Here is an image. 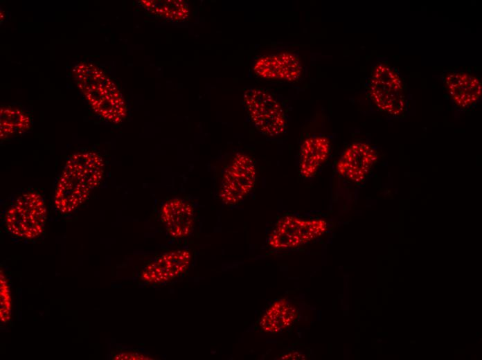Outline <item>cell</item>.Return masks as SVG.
Wrapping results in <instances>:
<instances>
[{
  "mask_svg": "<svg viewBox=\"0 0 482 360\" xmlns=\"http://www.w3.org/2000/svg\"><path fill=\"white\" fill-rule=\"evenodd\" d=\"M105 161L95 152H78L66 161L53 197L55 209L62 215L75 211L101 183Z\"/></svg>",
  "mask_w": 482,
  "mask_h": 360,
  "instance_id": "1",
  "label": "cell"
},
{
  "mask_svg": "<svg viewBox=\"0 0 482 360\" xmlns=\"http://www.w3.org/2000/svg\"><path fill=\"white\" fill-rule=\"evenodd\" d=\"M47 216L44 197L37 192L26 191L17 197L3 214L8 233L19 239L30 240L42 233Z\"/></svg>",
  "mask_w": 482,
  "mask_h": 360,
  "instance_id": "2",
  "label": "cell"
},
{
  "mask_svg": "<svg viewBox=\"0 0 482 360\" xmlns=\"http://www.w3.org/2000/svg\"><path fill=\"white\" fill-rule=\"evenodd\" d=\"M368 90L373 102L380 110L394 116L404 114V86L393 68L384 62L376 64L369 80Z\"/></svg>",
  "mask_w": 482,
  "mask_h": 360,
  "instance_id": "3",
  "label": "cell"
},
{
  "mask_svg": "<svg viewBox=\"0 0 482 360\" xmlns=\"http://www.w3.org/2000/svg\"><path fill=\"white\" fill-rule=\"evenodd\" d=\"M243 100L251 120L261 134L276 137L285 132L287 122L284 110L269 92L249 88L244 92Z\"/></svg>",
  "mask_w": 482,
  "mask_h": 360,
  "instance_id": "4",
  "label": "cell"
},
{
  "mask_svg": "<svg viewBox=\"0 0 482 360\" xmlns=\"http://www.w3.org/2000/svg\"><path fill=\"white\" fill-rule=\"evenodd\" d=\"M327 226V222L322 219H305L286 215L276 223L269 235L268 244L278 250L296 248L322 235Z\"/></svg>",
  "mask_w": 482,
  "mask_h": 360,
  "instance_id": "5",
  "label": "cell"
},
{
  "mask_svg": "<svg viewBox=\"0 0 482 360\" xmlns=\"http://www.w3.org/2000/svg\"><path fill=\"white\" fill-rule=\"evenodd\" d=\"M257 177L253 159L247 154L236 153L226 166L220 184L219 197L226 205H235L253 188Z\"/></svg>",
  "mask_w": 482,
  "mask_h": 360,
  "instance_id": "6",
  "label": "cell"
},
{
  "mask_svg": "<svg viewBox=\"0 0 482 360\" xmlns=\"http://www.w3.org/2000/svg\"><path fill=\"white\" fill-rule=\"evenodd\" d=\"M378 159L376 150L371 145L355 142L343 152L336 164L338 174L352 182L365 180Z\"/></svg>",
  "mask_w": 482,
  "mask_h": 360,
  "instance_id": "7",
  "label": "cell"
},
{
  "mask_svg": "<svg viewBox=\"0 0 482 360\" xmlns=\"http://www.w3.org/2000/svg\"><path fill=\"white\" fill-rule=\"evenodd\" d=\"M191 261L187 250H174L162 254L145 266L141 273L143 281L150 284L166 282L182 274Z\"/></svg>",
  "mask_w": 482,
  "mask_h": 360,
  "instance_id": "8",
  "label": "cell"
},
{
  "mask_svg": "<svg viewBox=\"0 0 482 360\" xmlns=\"http://www.w3.org/2000/svg\"><path fill=\"white\" fill-rule=\"evenodd\" d=\"M441 78L454 103L461 108L470 107L481 96L480 80L463 71L449 70Z\"/></svg>",
  "mask_w": 482,
  "mask_h": 360,
  "instance_id": "9",
  "label": "cell"
},
{
  "mask_svg": "<svg viewBox=\"0 0 482 360\" xmlns=\"http://www.w3.org/2000/svg\"><path fill=\"white\" fill-rule=\"evenodd\" d=\"M160 217L169 235L177 239L188 237L195 224L193 206L181 198L166 201L161 206Z\"/></svg>",
  "mask_w": 482,
  "mask_h": 360,
  "instance_id": "10",
  "label": "cell"
},
{
  "mask_svg": "<svg viewBox=\"0 0 482 360\" xmlns=\"http://www.w3.org/2000/svg\"><path fill=\"white\" fill-rule=\"evenodd\" d=\"M331 150L330 140L324 136H313L301 143L299 172L305 179L314 177L328 159Z\"/></svg>",
  "mask_w": 482,
  "mask_h": 360,
  "instance_id": "11",
  "label": "cell"
},
{
  "mask_svg": "<svg viewBox=\"0 0 482 360\" xmlns=\"http://www.w3.org/2000/svg\"><path fill=\"white\" fill-rule=\"evenodd\" d=\"M297 309L289 300L276 301L265 313L260 325L265 332L277 333L289 327L297 317Z\"/></svg>",
  "mask_w": 482,
  "mask_h": 360,
  "instance_id": "12",
  "label": "cell"
},
{
  "mask_svg": "<svg viewBox=\"0 0 482 360\" xmlns=\"http://www.w3.org/2000/svg\"><path fill=\"white\" fill-rule=\"evenodd\" d=\"M140 4L151 14L172 21L188 18L190 9L184 0H141Z\"/></svg>",
  "mask_w": 482,
  "mask_h": 360,
  "instance_id": "13",
  "label": "cell"
},
{
  "mask_svg": "<svg viewBox=\"0 0 482 360\" xmlns=\"http://www.w3.org/2000/svg\"><path fill=\"white\" fill-rule=\"evenodd\" d=\"M0 138L3 141L15 134H22L30 128V118L24 111L10 106L0 111Z\"/></svg>",
  "mask_w": 482,
  "mask_h": 360,
  "instance_id": "14",
  "label": "cell"
},
{
  "mask_svg": "<svg viewBox=\"0 0 482 360\" xmlns=\"http://www.w3.org/2000/svg\"><path fill=\"white\" fill-rule=\"evenodd\" d=\"M253 71L261 78L281 80L282 68L278 54L260 56L253 63Z\"/></svg>",
  "mask_w": 482,
  "mask_h": 360,
  "instance_id": "15",
  "label": "cell"
},
{
  "mask_svg": "<svg viewBox=\"0 0 482 360\" xmlns=\"http://www.w3.org/2000/svg\"><path fill=\"white\" fill-rule=\"evenodd\" d=\"M282 64V80L294 82L302 73V64L300 57L294 53L282 51L278 53Z\"/></svg>",
  "mask_w": 482,
  "mask_h": 360,
  "instance_id": "16",
  "label": "cell"
},
{
  "mask_svg": "<svg viewBox=\"0 0 482 360\" xmlns=\"http://www.w3.org/2000/svg\"><path fill=\"white\" fill-rule=\"evenodd\" d=\"M11 309V298L9 286L5 276L1 274V320L6 323L9 320Z\"/></svg>",
  "mask_w": 482,
  "mask_h": 360,
  "instance_id": "17",
  "label": "cell"
},
{
  "mask_svg": "<svg viewBox=\"0 0 482 360\" xmlns=\"http://www.w3.org/2000/svg\"><path fill=\"white\" fill-rule=\"evenodd\" d=\"M114 359H152L148 356L132 352H122L114 356Z\"/></svg>",
  "mask_w": 482,
  "mask_h": 360,
  "instance_id": "18",
  "label": "cell"
}]
</instances>
